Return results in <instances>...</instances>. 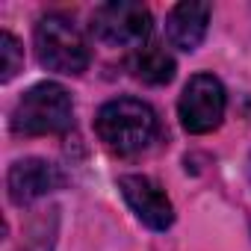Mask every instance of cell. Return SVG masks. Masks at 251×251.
Instances as JSON below:
<instances>
[{
    "label": "cell",
    "mask_w": 251,
    "mask_h": 251,
    "mask_svg": "<svg viewBox=\"0 0 251 251\" xmlns=\"http://www.w3.org/2000/svg\"><path fill=\"white\" fill-rule=\"evenodd\" d=\"M210 3H195V0H183L177 3L169 18H166V36L172 42V48L177 50H195L204 36H207V24H210Z\"/></svg>",
    "instance_id": "8"
},
{
    "label": "cell",
    "mask_w": 251,
    "mask_h": 251,
    "mask_svg": "<svg viewBox=\"0 0 251 251\" xmlns=\"http://www.w3.org/2000/svg\"><path fill=\"white\" fill-rule=\"evenodd\" d=\"M98 139L118 157L145 151L157 136V112L139 98H115L95 115Z\"/></svg>",
    "instance_id": "1"
},
{
    "label": "cell",
    "mask_w": 251,
    "mask_h": 251,
    "mask_svg": "<svg viewBox=\"0 0 251 251\" xmlns=\"http://www.w3.org/2000/svg\"><path fill=\"white\" fill-rule=\"evenodd\" d=\"M118 189L142 225H148L151 230H169L172 227L175 207L157 180H151L148 175H124V177H118Z\"/></svg>",
    "instance_id": "6"
},
{
    "label": "cell",
    "mask_w": 251,
    "mask_h": 251,
    "mask_svg": "<svg viewBox=\"0 0 251 251\" xmlns=\"http://www.w3.org/2000/svg\"><path fill=\"white\" fill-rule=\"evenodd\" d=\"M130 71H133L136 80H142L148 86H166L175 77V59L163 48H142L133 56Z\"/></svg>",
    "instance_id": "9"
},
{
    "label": "cell",
    "mask_w": 251,
    "mask_h": 251,
    "mask_svg": "<svg viewBox=\"0 0 251 251\" xmlns=\"http://www.w3.org/2000/svg\"><path fill=\"white\" fill-rule=\"evenodd\" d=\"M225 86L213 77V74H195L189 77V83L183 86L177 112H180V124L186 133H213L222 118H225Z\"/></svg>",
    "instance_id": "5"
},
{
    "label": "cell",
    "mask_w": 251,
    "mask_h": 251,
    "mask_svg": "<svg viewBox=\"0 0 251 251\" xmlns=\"http://www.w3.org/2000/svg\"><path fill=\"white\" fill-rule=\"evenodd\" d=\"M12 133L18 136H48L65 133L74 124V103L65 86L59 83H39L12 109Z\"/></svg>",
    "instance_id": "2"
},
{
    "label": "cell",
    "mask_w": 251,
    "mask_h": 251,
    "mask_svg": "<svg viewBox=\"0 0 251 251\" xmlns=\"http://www.w3.org/2000/svg\"><path fill=\"white\" fill-rule=\"evenodd\" d=\"M62 183H65V175L59 172V166H53V163H48L42 157L18 160L9 169V198L18 207L33 204L36 198L59 189Z\"/></svg>",
    "instance_id": "7"
},
{
    "label": "cell",
    "mask_w": 251,
    "mask_h": 251,
    "mask_svg": "<svg viewBox=\"0 0 251 251\" xmlns=\"http://www.w3.org/2000/svg\"><path fill=\"white\" fill-rule=\"evenodd\" d=\"M92 36L112 48H139L151 36V12L133 0H112L92 12Z\"/></svg>",
    "instance_id": "4"
},
{
    "label": "cell",
    "mask_w": 251,
    "mask_h": 251,
    "mask_svg": "<svg viewBox=\"0 0 251 251\" xmlns=\"http://www.w3.org/2000/svg\"><path fill=\"white\" fill-rule=\"evenodd\" d=\"M0 59H3V65H0V83H9L24 65V48L12 33H0Z\"/></svg>",
    "instance_id": "10"
},
{
    "label": "cell",
    "mask_w": 251,
    "mask_h": 251,
    "mask_svg": "<svg viewBox=\"0 0 251 251\" xmlns=\"http://www.w3.org/2000/svg\"><path fill=\"white\" fill-rule=\"evenodd\" d=\"M53 242H56V210H50V216L33 225L21 251H53Z\"/></svg>",
    "instance_id": "11"
},
{
    "label": "cell",
    "mask_w": 251,
    "mask_h": 251,
    "mask_svg": "<svg viewBox=\"0 0 251 251\" xmlns=\"http://www.w3.org/2000/svg\"><path fill=\"white\" fill-rule=\"evenodd\" d=\"M36 56L56 74H83L89 68V45L65 15H45L36 24Z\"/></svg>",
    "instance_id": "3"
}]
</instances>
